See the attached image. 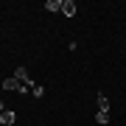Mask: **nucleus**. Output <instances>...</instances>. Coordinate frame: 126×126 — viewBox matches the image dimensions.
I'll list each match as a JSON object with an SVG mask.
<instances>
[{
    "label": "nucleus",
    "mask_w": 126,
    "mask_h": 126,
    "mask_svg": "<svg viewBox=\"0 0 126 126\" xmlns=\"http://www.w3.org/2000/svg\"><path fill=\"white\" fill-rule=\"evenodd\" d=\"M14 121H17V115H14L11 109H3V112H0V123L3 126H14Z\"/></svg>",
    "instance_id": "f257e3e1"
},
{
    "label": "nucleus",
    "mask_w": 126,
    "mask_h": 126,
    "mask_svg": "<svg viewBox=\"0 0 126 126\" xmlns=\"http://www.w3.org/2000/svg\"><path fill=\"white\" fill-rule=\"evenodd\" d=\"M62 14L64 17H73V14H76V3H73V0H62Z\"/></svg>",
    "instance_id": "f03ea898"
},
{
    "label": "nucleus",
    "mask_w": 126,
    "mask_h": 126,
    "mask_svg": "<svg viewBox=\"0 0 126 126\" xmlns=\"http://www.w3.org/2000/svg\"><path fill=\"white\" fill-rule=\"evenodd\" d=\"M14 79H20V81H25V84H31V76H28L25 67H17V70H14Z\"/></svg>",
    "instance_id": "7ed1b4c3"
},
{
    "label": "nucleus",
    "mask_w": 126,
    "mask_h": 126,
    "mask_svg": "<svg viewBox=\"0 0 126 126\" xmlns=\"http://www.w3.org/2000/svg\"><path fill=\"white\" fill-rule=\"evenodd\" d=\"M95 123L107 126V123H109V112H104V109H98V112H95Z\"/></svg>",
    "instance_id": "20e7f679"
},
{
    "label": "nucleus",
    "mask_w": 126,
    "mask_h": 126,
    "mask_svg": "<svg viewBox=\"0 0 126 126\" xmlns=\"http://www.w3.org/2000/svg\"><path fill=\"white\" fill-rule=\"evenodd\" d=\"M45 9L48 11H62V0H45Z\"/></svg>",
    "instance_id": "39448f33"
},
{
    "label": "nucleus",
    "mask_w": 126,
    "mask_h": 126,
    "mask_svg": "<svg viewBox=\"0 0 126 126\" xmlns=\"http://www.w3.org/2000/svg\"><path fill=\"white\" fill-rule=\"evenodd\" d=\"M98 109H104V112H109V98L104 93H98Z\"/></svg>",
    "instance_id": "423d86ee"
},
{
    "label": "nucleus",
    "mask_w": 126,
    "mask_h": 126,
    "mask_svg": "<svg viewBox=\"0 0 126 126\" xmlns=\"http://www.w3.org/2000/svg\"><path fill=\"white\" fill-rule=\"evenodd\" d=\"M31 95H36V98H42V95H45V87H42V84H34Z\"/></svg>",
    "instance_id": "0eeeda50"
},
{
    "label": "nucleus",
    "mask_w": 126,
    "mask_h": 126,
    "mask_svg": "<svg viewBox=\"0 0 126 126\" xmlns=\"http://www.w3.org/2000/svg\"><path fill=\"white\" fill-rule=\"evenodd\" d=\"M3 109H6V107H3V101H0V112H3Z\"/></svg>",
    "instance_id": "6e6552de"
}]
</instances>
